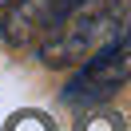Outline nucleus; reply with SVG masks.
I'll return each instance as SVG.
<instances>
[{"label":"nucleus","mask_w":131,"mask_h":131,"mask_svg":"<svg viewBox=\"0 0 131 131\" xmlns=\"http://www.w3.org/2000/svg\"><path fill=\"white\" fill-rule=\"evenodd\" d=\"M80 0H12L4 16V40L12 48H32L40 44Z\"/></svg>","instance_id":"f03ea898"},{"label":"nucleus","mask_w":131,"mask_h":131,"mask_svg":"<svg viewBox=\"0 0 131 131\" xmlns=\"http://www.w3.org/2000/svg\"><path fill=\"white\" fill-rule=\"evenodd\" d=\"M131 32V0H80L36 48L48 68H72Z\"/></svg>","instance_id":"f257e3e1"},{"label":"nucleus","mask_w":131,"mask_h":131,"mask_svg":"<svg viewBox=\"0 0 131 131\" xmlns=\"http://www.w3.org/2000/svg\"><path fill=\"white\" fill-rule=\"evenodd\" d=\"M8 4H12V0H0V8H8Z\"/></svg>","instance_id":"7ed1b4c3"}]
</instances>
